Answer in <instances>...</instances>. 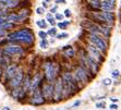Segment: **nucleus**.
I'll list each match as a JSON object with an SVG mask.
<instances>
[{
    "mask_svg": "<svg viewBox=\"0 0 121 110\" xmlns=\"http://www.w3.org/2000/svg\"><path fill=\"white\" fill-rule=\"evenodd\" d=\"M100 13L107 24H110V25H113V24H115V21H116L115 11H101Z\"/></svg>",
    "mask_w": 121,
    "mask_h": 110,
    "instance_id": "2eb2a0df",
    "label": "nucleus"
},
{
    "mask_svg": "<svg viewBox=\"0 0 121 110\" xmlns=\"http://www.w3.org/2000/svg\"><path fill=\"white\" fill-rule=\"evenodd\" d=\"M60 100H63V82L60 76L57 77L54 82V98L52 102H58Z\"/></svg>",
    "mask_w": 121,
    "mask_h": 110,
    "instance_id": "0eeeda50",
    "label": "nucleus"
},
{
    "mask_svg": "<svg viewBox=\"0 0 121 110\" xmlns=\"http://www.w3.org/2000/svg\"><path fill=\"white\" fill-rule=\"evenodd\" d=\"M8 33H9V32H7V31H0V40L2 39L3 37H6Z\"/></svg>",
    "mask_w": 121,
    "mask_h": 110,
    "instance_id": "2f4dec72",
    "label": "nucleus"
},
{
    "mask_svg": "<svg viewBox=\"0 0 121 110\" xmlns=\"http://www.w3.org/2000/svg\"><path fill=\"white\" fill-rule=\"evenodd\" d=\"M85 40L88 42H91L92 45H94L96 48H98L103 54H107L108 50V39L104 38L103 36L99 35H95V34H90L86 33L85 34Z\"/></svg>",
    "mask_w": 121,
    "mask_h": 110,
    "instance_id": "f03ea898",
    "label": "nucleus"
},
{
    "mask_svg": "<svg viewBox=\"0 0 121 110\" xmlns=\"http://www.w3.org/2000/svg\"><path fill=\"white\" fill-rule=\"evenodd\" d=\"M17 24H15L13 22H9V21H4L2 23V26H1L2 31H7V32L14 30V28H17Z\"/></svg>",
    "mask_w": 121,
    "mask_h": 110,
    "instance_id": "a211bd4d",
    "label": "nucleus"
},
{
    "mask_svg": "<svg viewBox=\"0 0 121 110\" xmlns=\"http://www.w3.org/2000/svg\"><path fill=\"white\" fill-rule=\"evenodd\" d=\"M36 25L38 26L39 28H42V30H46V28H47V26H48V23H47V21H46V20H44V19H43V20H38V21H37Z\"/></svg>",
    "mask_w": 121,
    "mask_h": 110,
    "instance_id": "412c9836",
    "label": "nucleus"
},
{
    "mask_svg": "<svg viewBox=\"0 0 121 110\" xmlns=\"http://www.w3.org/2000/svg\"><path fill=\"white\" fill-rule=\"evenodd\" d=\"M6 20L9 21V22L15 23V24H17V25H21V21H20L19 15H17V12L13 11V10L8 11V13H7V15H6Z\"/></svg>",
    "mask_w": 121,
    "mask_h": 110,
    "instance_id": "dca6fc26",
    "label": "nucleus"
},
{
    "mask_svg": "<svg viewBox=\"0 0 121 110\" xmlns=\"http://www.w3.org/2000/svg\"><path fill=\"white\" fill-rule=\"evenodd\" d=\"M68 37H69V34H68L67 32H62V33H59V34L56 35L57 39H65Z\"/></svg>",
    "mask_w": 121,
    "mask_h": 110,
    "instance_id": "b1692460",
    "label": "nucleus"
},
{
    "mask_svg": "<svg viewBox=\"0 0 121 110\" xmlns=\"http://www.w3.org/2000/svg\"><path fill=\"white\" fill-rule=\"evenodd\" d=\"M2 60H3V52L2 49H0V67L2 65Z\"/></svg>",
    "mask_w": 121,
    "mask_h": 110,
    "instance_id": "f704fd0d",
    "label": "nucleus"
},
{
    "mask_svg": "<svg viewBox=\"0 0 121 110\" xmlns=\"http://www.w3.org/2000/svg\"><path fill=\"white\" fill-rule=\"evenodd\" d=\"M61 65L56 63L52 59H46L43 63V75L46 82H55L58 76H60Z\"/></svg>",
    "mask_w": 121,
    "mask_h": 110,
    "instance_id": "f257e3e1",
    "label": "nucleus"
},
{
    "mask_svg": "<svg viewBox=\"0 0 121 110\" xmlns=\"http://www.w3.org/2000/svg\"><path fill=\"white\" fill-rule=\"evenodd\" d=\"M2 110H11V108H10V107H4Z\"/></svg>",
    "mask_w": 121,
    "mask_h": 110,
    "instance_id": "79ce46f5",
    "label": "nucleus"
},
{
    "mask_svg": "<svg viewBox=\"0 0 121 110\" xmlns=\"http://www.w3.org/2000/svg\"><path fill=\"white\" fill-rule=\"evenodd\" d=\"M28 102L32 105V106H42L46 102V100L44 99L42 95V90H36L34 93L31 94V96L28 98Z\"/></svg>",
    "mask_w": 121,
    "mask_h": 110,
    "instance_id": "9d476101",
    "label": "nucleus"
},
{
    "mask_svg": "<svg viewBox=\"0 0 121 110\" xmlns=\"http://www.w3.org/2000/svg\"><path fill=\"white\" fill-rule=\"evenodd\" d=\"M46 21H47V23L48 24H50L51 26L57 25L56 19H55V17L52 15V13H50V12H48V13L46 14Z\"/></svg>",
    "mask_w": 121,
    "mask_h": 110,
    "instance_id": "6ab92c4d",
    "label": "nucleus"
},
{
    "mask_svg": "<svg viewBox=\"0 0 121 110\" xmlns=\"http://www.w3.org/2000/svg\"><path fill=\"white\" fill-rule=\"evenodd\" d=\"M8 13V10H0V17H6Z\"/></svg>",
    "mask_w": 121,
    "mask_h": 110,
    "instance_id": "c9c22d12",
    "label": "nucleus"
},
{
    "mask_svg": "<svg viewBox=\"0 0 121 110\" xmlns=\"http://www.w3.org/2000/svg\"><path fill=\"white\" fill-rule=\"evenodd\" d=\"M21 69L20 64L19 63H15V62H12L10 64H8L4 68V72H3V83H7L9 80H11L15 74L19 72V70Z\"/></svg>",
    "mask_w": 121,
    "mask_h": 110,
    "instance_id": "6e6552de",
    "label": "nucleus"
},
{
    "mask_svg": "<svg viewBox=\"0 0 121 110\" xmlns=\"http://www.w3.org/2000/svg\"><path fill=\"white\" fill-rule=\"evenodd\" d=\"M42 95L46 102H52L54 98V82H44L42 87Z\"/></svg>",
    "mask_w": 121,
    "mask_h": 110,
    "instance_id": "1a4fd4ad",
    "label": "nucleus"
},
{
    "mask_svg": "<svg viewBox=\"0 0 121 110\" xmlns=\"http://www.w3.org/2000/svg\"><path fill=\"white\" fill-rule=\"evenodd\" d=\"M39 47L42 49H47L49 47V42L47 39H40L39 42Z\"/></svg>",
    "mask_w": 121,
    "mask_h": 110,
    "instance_id": "5701e85b",
    "label": "nucleus"
},
{
    "mask_svg": "<svg viewBox=\"0 0 121 110\" xmlns=\"http://www.w3.org/2000/svg\"><path fill=\"white\" fill-rule=\"evenodd\" d=\"M111 83H112V81H111V79H104L103 80V84L105 85V86H109V85H111Z\"/></svg>",
    "mask_w": 121,
    "mask_h": 110,
    "instance_id": "cd10ccee",
    "label": "nucleus"
},
{
    "mask_svg": "<svg viewBox=\"0 0 121 110\" xmlns=\"http://www.w3.org/2000/svg\"><path fill=\"white\" fill-rule=\"evenodd\" d=\"M62 55H63V58H65L67 60H71L75 58L76 51L72 45H65L62 48Z\"/></svg>",
    "mask_w": 121,
    "mask_h": 110,
    "instance_id": "ddd939ff",
    "label": "nucleus"
},
{
    "mask_svg": "<svg viewBox=\"0 0 121 110\" xmlns=\"http://www.w3.org/2000/svg\"><path fill=\"white\" fill-rule=\"evenodd\" d=\"M42 7H43V8H45V9H47L48 8V2H46V1H43V2H42Z\"/></svg>",
    "mask_w": 121,
    "mask_h": 110,
    "instance_id": "e433bc0d",
    "label": "nucleus"
},
{
    "mask_svg": "<svg viewBox=\"0 0 121 110\" xmlns=\"http://www.w3.org/2000/svg\"><path fill=\"white\" fill-rule=\"evenodd\" d=\"M120 7H121V0H120Z\"/></svg>",
    "mask_w": 121,
    "mask_h": 110,
    "instance_id": "c03bdc74",
    "label": "nucleus"
},
{
    "mask_svg": "<svg viewBox=\"0 0 121 110\" xmlns=\"http://www.w3.org/2000/svg\"><path fill=\"white\" fill-rule=\"evenodd\" d=\"M57 27H55V26H52V27L50 28V30H48L47 31V34H48V36H51V37H56V35L58 34L57 33Z\"/></svg>",
    "mask_w": 121,
    "mask_h": 110,
    "instance_id": "4be33fe9",
    "label": "nucleus"
},
{
    "mask_svg": "<svg viewBox=\"0 0 121 110\" xmlns=\"http://www.w3.org/2000/svg\"><path fill=\"white\" fill-rule=\"evenodd\" d=\"M38 36H39L42 39H47L48 34H47V32H45V31H39L38 32Z\"/></svg>",
    "mask_w": 121,
    "mask_h": 110,
    "instance_id": "bb28decb",
    "label": "nucleus"
},
{
    "mask_svg": "<svg viewBox=\"0 0 121 110\" xmlns=\"http://www.w3.org/2000/svg\"><path fill=\"white\" fill-rule=\"evenodd\" d=\"M35 12H36L37 14H39V15H43V14L46 12V9L43 8V7H38V8H36V10H35Z\"/></svg>",
    "mask_w": 121,
    "mask_h": 110,
    "instance_id": "a878e982",
    "label": "nucleus"
},
{
    "mask_svg": "<svg viewBox=\"0 0 121 110\" xmlns=\"http://www.w3.org/2000/svg\"><path fill=\"white\" fill-rule=\"evenodd\" d=\"M109 108L111 110H117V109H118V105H117V104H111L109 106Z\"/></svg>",
    "mask_w": 121,
    "mask_h": 110,
    "instance_id": "72a5a7b5",
    "label": "nucleus"
},
{
    "mask_svg": "<svg viewBox=\"0 0 121 110\" xmlns=\"http://www.w3.org/2000/svg\"><path fill=\"white\" fill-rule=\"evenodd\" d=\"M2 52L3 55H7V56L10 57H20L25 55L26 50L25 48L21 45H17V44H8L7 46L2 47Z\"/></svg>",
    "mask_w": 121,
    "mask_h": 110,
    "instance_id": "20e7f679",
    "label": "nucleus"
},
{
    "mask_svg": "<svg viewBox=\"0 0 121 110\" xmlns=\"http://www.w3.org/2000/svg\"><path fill=\"white\" fill-rule=\"evenodd\" d=\"M71 24L70 21L68 20H65V21H60V22L57 23V27L59 28V30H67V27Z\"/></svg>",
    "mask_w": 121,
    "mask_h": 110,
    "instance_id": "aec40b11",
    "label": "nucleus"
},
{
    "mask_svg": "<svg viewBox=\"0 0 121 110\" xmlns=\"http://www.w3.org/2000/svg\"><path fill=\"white\" fill-rule=\"evenodd\" d=\"M32 79H33V73H32V71H27L25 76H24L23 83H22V88L24 92H26V93L30 92L31 84H32Z\"/></svg>",
    "mask_w": 121,
    "mask_h": 110,
    "instance_id": "4468645a",
    "label": "nucleus"
},
{
    "mask_svg": "<svg viewBox=\"0 0 121 110\" xmlns=\"http://www.w3.org/2000/svg\"><path fill=\"white\" fill-rule=\"evenodd\" d=\"M0 10H8V9H7V7L4 6L3 3H1V2H0Z\"/></svg>",
    "mask_w": 121,
    "mask_h": 110,
    "instance_id": "4c0bfd02",
    "label": "nucleus"
},
{
    "mask_svg": "<svg viewBox=\"0 0 121 110\" xmlns=\"http://www.w3.org/2000/svg\"><path fill=\"white\" fill-rule=\"evenodd\" d=\"M24 37H35L32 28L30 27H22L17 31H13L8 33L6 36V38L9 40V42H14V40L21 39V38H24Z\"/></svg>",
    "mask_w": 121,
    "mask_h": 110,
    "instance_id": "7ed1b4c3",
    "label": "nucleus"
},
{
    "mask_svg": "<svg viewBox=\"0 0 121 110\" xmlns=\"http://www.w3.org/2000/svg\"><path fill=\"white\" fill-rule=\"evenodd\" d=\"M105 106H106L105 102H97L96 104V108H105Z\"/></svg>",
    "mask_w": 121,
    "mask_h": 110,
    "instance_id": "473e14b6",
    "label": "nucleus"
},
{
    "mask_svg": "<svg viewBox=\"0 0 121 110\" xmlns=\"http://www.w3.org/2000/svg\"><path fill=\"white\" fill-rule=\"evenodd\" d=\"M10 95L15 100H22V99H25L27 97L28 93L24 92L22 87H17L13 89H10Z\"/></svg>",
    "mask_w": 121,
    "mask_h": 110,
    "instance_id": "f8f14e48",
    "label": "nucleus"
},
{
    "mask_svg": "<svg viewBox=\"0 0 121 110\" xmlns=\"http://www.w3.org/2000/svg\"><path fill=\"white\" fill-rule=\"evenodd\" d=\"M116 3L109 0H101V11H115Z\"/></svg>",
    "mask_w": 121,
    "mask_h": 110,
    "instance_id": "f3484780",
    "label": "nucleus"
},
{
    "mask_svg": "<svg viewBox=\"0 0 121 110\" xmlns=\"http://www.w3.org/2000/svg\"><path fill=\"white\" fill-rule=\"evenodd\" d=\"M17 15L20 17L21 24H25V23L30 22V17H31V8H22L17 9Z\"/></svg>",
    "mask_w": 121,
    "mask_h": 110,
    "instance_id": "9b49d317",
    "label": "nucleus"
},
{
    "mask_svg": "<svg viewBox=\"0 0 121 110\" xmlns=\"http://www.w3.org/2000/svg\"><path fill=\"white\" fill-rule=\"evenodd\" d=\"M57 11H58V4H55L54 7H51V8H50V13L56 14Z\"/></svg>",
    "mask_w": 121,
    "mask_h": 110,
    "instance_id": "7c9ffc66",
    "label": "nucleus"
},
{
    "mask_svg": "<svg viewBox=\"0 0 121 110\" xmlns=\"http://www.w3.org/2000/svg\"><path fill=\"white\" fill-rule=\"evenodd\" d=\"M80 105H81V102H80V100H76V102L73 104V107H78V106H80Z\"/></svg>",
    "mask_w": 121,
    "mask_h": 110,
    "instance_id": "58836bf2",
    "label": "nucleus"
},
{
    "mask_svg": "<svg viewBox=\"0 0 121 110\" xmlns=\"http://www.w3.org/2000/svg\"><path fill=\"white\" fill-rule=\"evenodd\" d=\"M65 3V0H56V3L58 4V3Z\"/></svg>",
    "mask_w": 121,
    "mask_h": 110,
    "instance_id": "a19ab883",
    "label": "nucleus"
},
{
    "mask_svg": "<svg viewBox=\"0 0 121 110\" xmlns=\"http://www.w3.org/2000/svg\"><path fill=\"white\" fill-rule=\"evenodd\" d=\"M24 76H25L24 70H23V69H20L19 72H17L11 80H9L8 82H7V87H8V89H13V88H17V87H22V83H23V80H24Z\"/></svg>",
    "mask_w": 121,
    "mask_h": 110,
    "instance_id": "423d86ee",
    "label": "nucleus"
},
{
    "mask_svg": "<svg viewBox=\"0 0 121 110\" xmlns=\"http://www.w3.org/2000/svg\"><path fill=\"white\" fill-rule=\"evenodd\" d=\"M63 15H65V17H71L72 13H71V10H70V9H65V12H63Z\"/></svg>",
    "mask_w": 121,
    "mask_h": 110,
    "instance_id": "c756f323",
    "label": "nucleus"
},
{
    "mask_svg": "<svg viewBox=\"0 0 121 110\" xmlns=\"http://www.w3.org/2000/svg\"><path fill=\"white\" fill-rule=\"evenodd\" d=\"M44 1H46V2H49V1H50V0H44Z\"/></svg>",
    "mask_w": 121,
    "mask_h": 110,
    "instance_id": "37998d69",
    "label": "nucleus"
},
{
    "mask_svg": "<svg viewBox=\"0 0 121 110\" xmlns=\"http://www.w3.org/2000/svg\"><path fill=\"white\" fill-rule=\"evenodd\" d=\"M55 19H56V21H63V19H65V15H63V13H59V12H57L56 14H55Z\"/></svg>",
    "mask_w": 121,
    "mask_h": 110,
    "instance_id": "393cba45",
    "label": "nucleus"
},
{
    "mask_svg": "<svg viewBox=\"0 0 121 110\" xmlns=\"http://www.w3.org/2000/svg\"><path fill=\"white\" fill-rule=\"evenodd\" d=\"M111 75H112V77H115V79H118L119 76H120V71L119 70H113L112 73H111Z\"/></svg>",
    "mask_w": 121,
    "mask_h": 110,
    "instance_id": "c85d7f7f",
    "label": "nucleus"
},
{
    "mask_svg": "<svg viewBox=\"0 0 121 110\" xmlns=\"http://www.w3.org/2000/svg\"><path fill=\"white\" fill-rule=\"evenodd\" d=\"M84 48L86 49V51H87V54L90 55V57H92L93 59H95L96 61L98 62L100 65H101V63H104V61H105V56H106V55L103 54V52H101V51L99 50L98 48H96L95 46L92 45L91 42H86V40H85Z\"/></svg>",
    "mask_w": 121,
    "mask_h": 110,
    "instance_id": "39448f33",
    "label": "nucleus"
},
{
    "mask_svg": "<svg viewBox=\"0 0 121 110\" xmlns=\"http://www.w3.org/2000/svg\"><path fill=\"white\" fill-rule=\"evenodd\" d=\"M110 100H111L113 104H116V102H118V98H116V97H112V98H110Z\"/></svg>",
    "mask_w": 121,
    "mask_h": 110,
    "instance_id": "ea45409f",
    "label": "nucleus"
}]
</instances>
